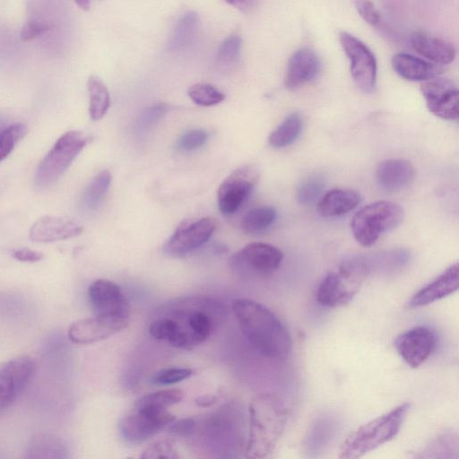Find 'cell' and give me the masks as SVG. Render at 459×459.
<instances>
[{"mask_svg": "<svg viewBox=\"0 0 459 459\" xmlns=\"http://www.w3.org/2000/svg\"><path fill=\"white\" fill-rule=\"evenodd\" d=\"M89 93V114L92 120L101 119L110 106V96L105 83L96 75L89 77L87 82Z\"/></svg>", "mask_w": 459, "mask_h": 459, "instance_id": "cell-30", "label": "cell"}, {"mask_svg": "<svg viewBox=\"0 0 459 459\" xmlns=\"http://www.w3.org/2000/svg\"><path fill=\"white\" fill-rule=\"evenodd\" d=\"M360 201V195L353 189L333 188L320 197L316 209L322 217H337L355 209Z\"/></svg>", "mask_w": 459, "mask_h": 459, "instance_id": "cell-25", "label": "cell"}, {"mask_svg": "<svg viewBox=\"0 0 459 459\" xmlns=\"http://www.w3.org/2000/svg\"><path fill=\"white\" fill-rule=\"evenodd\" d=\"M232 309L243 335L258 353L273 360L290 355V333L270 309L249 299H235Z\"/></svg>", "mask_w": 459, "mask_h": 459, "instance_id": "cell-2", "label": "cell"}, {"mask_svg": "<svg viewBox=\"0 0 459 459\" xmlns=\"http://www.w3.org/2000/svg\"><path fill=\"white\" fill-rule=\"evenodd\" d=\"M90 137L80 131L62 134L39 164L34 177L37 188L46 189L54 185L88 144Z\"/></svg>", "mask_w": 459, "mask_h": 459, "instance_id": "cell-7", "label": "cell"}, {"mask_svg": "<svg viewBox=\"0 0 459 459\" xmlns=\"http://www.w3.org/2000/svg\"><path fill=\"white\" fill-rule=\"evenodd\" d=\"M169 110V106L165 102L152 103L144 108L136 119V133L140 135L148 134L166 116Z\"/></svg>", "mask_w": 459, "mask_h": 459, "instance_id": "cell-35", "label": "cell"}, {"mask_svg": "<svg viewBox=\"0 0 459 459\" xmlns=\"http://www.w3.org/2000/svg\"><path fill=\"white\" fill-rule=\"evenodd\" d=\"M140 459H178V455L172 443L158 440L144 449Z\"/></svg>", "mask_w": 459, "mask_h": 459, "instance_id": "cell-41", "label": "cell"}, {"mask_svg": "<svg viewBox=\"0 0 459 459\" xmlns=\"http://www.w3.org/2000/svg\"><path fill=\"white\" fill-rule=\"evenodd\" d=\"M4 118L0 117V130L4 128Z\"/></svg>", "mask_w": 459, "mask_h": 459, "instance_id": "cell-48", "label": "cell"}, {"mask_svg": "<svg viewBox=\"0 0 459 459\" xmlns=\"http://www.w3.org/2000/svg\"><path fill=\"white\" fill-rule=\"evenodd\" d=\"M416 169L413 164L404 159H388L381 161L376 170V178L379 186L386 192H398L414 180Z\"/></svg>", "mask_w": 459, "mask_h": 459, "instance_id": "cell-21", "label": "cell"}, {"mask_svg": "<svg viewBox=\"0 0 459 459\" xmlns=\"http://www.w3.org/2000/svg\"><path fill=\"white\" fill-rule=\"evenodd\" d=\"M437 345L435 332L427 326H415L394 340L398 354L411 368H418L432 354Z\"/></svg>", "mask_w": 459, "mask_h": 459, "instance_id": "cell-16", "label": "cell"}, {"mask_svg": "<svg viewBox=\"0 0 459 459\" xmlns=\"http://www.w3.org/2000/svg\"><path fill=\"white\" fill-rule=\"evenodd\" d=\"M183 397L184 393L179 389H165L142 396L134 406L156 411H165L170 406L178 403Z\"/></svg>", "mask_w": 459, "mask_h": 459, "instance_id": "cell-34", "label": "cell"}, {"mask_svg": "<svg viewBox=\"0 0 459 459\" xmlns=\"http://www.w3.org/2000/svg\"><path fill=\"white\" fill-rule=\"evenodd\" d=\"M129 324V317L101 316L74 322L68 329L69 339L78 344H90L107 339L123 331Z\"/></svg>", "mask_w": 459, "mask_h": 459, "instance_id": "cell-17", "label": "cell"}, {"mask_svg": "<svg viewBox=\"0 0 459 459\" xmlns=\"http://www.w3.org/2000/svg\"><path fill=\"white\" fill-rule=\"evenodd\" d=\"M217 221L212 217L183 223L170 236L163 247V252L174 257L186 255L203 246L213 234Z\"/></svg>", "mask_w": 459, "mask_h": 459, "instance_id": "cell-11", "label": "cell"}, {"mask_svg": "<svg viewBox=\"0 0 459 459\" xmlns=\"http://www.w3.org/2000/svg\"><path fill=\"white\" fill-rule=\"evenodd\" d=\"M301 130L302 119L299 113L292 112L270 134L268 142L273 148H284L296 141Z\"/></svg>", "mask_w": 459, "mask_h": 459, "instance_id": "cell-31", "label": "cell"}, {"mask_svg": "<svg viewBox=\"0 0 459 459\" xmlns=\"http://www.w3.org/2000/svg\"><path fill=\"white\" fill-rule=\"evenodd\" d=\"M409 410L410 403H403L360 426L344 441L337 459H360L392 440L400 431Z\"/></svg>", "mask_w": 459, "mask_h": 459, "instance_id": "cell-4", "label": "cell"}, {"mask_svg": "<svg viewBox=\"0 0 459 459\" xmlns=\"http://www.w3.org/2000/svg\"><path fill=\"white\" fill-rule=\"evenodd\" d=\"M369 273L370 266L363 259L352 258L341 263L317 286V302L328 307L348 304L358 293Z\"/></svg>", "mask_w": 459, "mask_h": 459, "instance_id": "cell-5", "label": "cell"}, {"mask_svg": "<svg viewBox=\"0 0 459 459\" xmlns=\"http://www.w3.org/2000/svg\"><path fill=\"white\" fill-rule=\"evenodd\" d=\"M392 67L401 77L412 82H425L438 76L442 68L408 53H397L392 57Z\"/></svg>", "mask_w": 459, "mask_h": 459, "instance_id": "cell-24", "label": "cell"}, {"mask_svg": "<svg viewBox=\"0 0 459 459\" xmlns=\"http://www.w3.org/2000/svg\"><path fill=\"white\" fill-rule=\"evenodd\" d=\"M339 429L335 415L323 412L311 423L304 439L303 448L308 459L319 458L333 440Z\"/></svg>", "mask_w": 459, "mask_h": 459, "instance_id": "cell-18", "label": "cell"}, {"mask_svg": "<svg viewBox=\"0 0 459 459\" xmlns=\"http://www.w3.org/2000/svg\"><path fill=\"white\" fill-rule=\"evenodd\" d=\"M13 256L21 262H38L42 259L43 254L29 248H20L13 252Z\"/></svg>", "mask_w": 459, "mask_h": 459, "instance_id": "cell-45", "label": "cell"}, {"mask_svg": "<svg viewBox=\"0 0 459 459\" xmlns=\"http://www.w3.org/2000/svg\"><path fill=\"white\" fill-rule=\"evenodd\" d=\"M401 205L390 201H377L359 210L352 217L351 229L355 240L363 247L374 245L385 233L403 221Z\"/></svg>", "mask_w": 459, "mask_h": 459, "instance_id": "cell-6", "label": "cell"}, {"mask_svg": "<svg viewBox=\"0 0 459 459\" xmlns=\"http://www.w3.org/2000/svg\"><path fill=\"white\" fill-rule=\"evenodd\" d=\"M88 298L95 316L129 317L130 307L120 287L115 282L98 279L88 288Z\"/></svg>", "mask_w": 459, "mask_h": 459, "instance_id": "cell-15", "label": "cell"}, {"mask_svg": "<svg viewBox=\"0 0 459 459\" xmlns=\"http://www.w3.org/2000/svg\"><path fill=\"white\" fill-rule=\"evenodd\" d=\"M218 402V396L215 394H203L195 399L197 406L208 408L214 405Z\"/></svg>", "mask_w": 459, "mask_h": 459, "instance_id": "cell-46", "label": "cell"}, {"mask_svg": "<svg viewBox=\"0 0 459 459\" xmlns=\"http://www.w3.org/2000/svg\"><path fill=\"white\" fill-rule=\"evenodd\" d=\"M249 431L246 459H265L275 448L287 422L284 400L274 393L255 395L248 409Z\"/></svg>", "mask_w": 459, "mask_h": 459, "instance_id": "cell-3", "label": "cell"}, {"mask_svg": "<svg viewBox=\"0 0 459 459\" xmlns=\"http://www.w3.org/2000/svg\"><path fill=\"white\" fill-rule=\"evenodd\" d=\"M199 24L198 14L188 11L177 21L170 34L168 48L172 51H179L188 48L195 39Z\"/></svg>", "mask_w": 459, "mask_h": 459, "instance_id": "cell-28", "label": "cell"}, {"mask_svg": "<svg viewBox=\"0 0 459 459\" xmlns=\"http://www.w3.org/2000/svg\"><path fill=\"white\" fill-rule=\"evenodd\" d=\"M74 3L77 6H79V8L85 11L88 10L91 6V2L88 0L75 1Z\"/></svg>", "mask_w": 459, "mask_h": 459, "instance_id": "cell-47", "label": "cell"}, {"mask_svg": "<svg viewBox=\"0 0 459 459\" xmlns=\"http://www.w3.org/2000/svg\"><path fill=\"white\" fill-rule=\"evenodd\" d=\"M242 49V39L233 33L225 38L220 44L216 56L215 64L221 72H230L233 70L240 60Z\"/></svg>", "mask_w": 459, "mask_h": 459, "instance_id": "cell-32", "label": "cell"}, {"mask_svg": "<svg viewBox=\"0 0 459 459\" xmlns=\"http://www.w3.org/2000/svg\"><path fill=\"white\" fill-rule=\"evenodd\" d=\"M355 8L359 15L370 25L377 26L381 22V15L375 4L370 1H356Z\"/></svg>", "mask_w": 459, "mask_h": 459, "instance_id": "cell-43", "label": "cell"}, {"mask_svg": "<svg viewBox=\"0 0 459 459\" xmlns=\"http://www.w3.org/2000/svg\"><path fill=\"white\" fill-rule=\"evenodd\" d=\"M195 427L196 423L193 418H184L173 420L169 425V431L175 436L186 437L195 431Z\"/></svg>", "mask_w": 459, "mask_h": 459, "instance_id": "cell-44", "label": "cell"}, {"mask_svg": "<svg viewBox=\"0 0 459 459\" xmlns=\"http://www.w3.org/2000/svg\"><path fill=\"white\" fill-rule=\"evenodd\" d=\"M55 26L54 22L49 21L45 15H33L23 26L21 31V39L22 41H30L38 37H42L50 32Z\"/></svg>", "mask_w": 459, "mask_h": 459, "instance_id": "cell-39", "label": "cell"}, {"mask_svg": "<svg viewBox=\"0 0 459 459\" xmlns=\"http://www.w3.org/2000/svg\"><path fill=\"white\" fill-rule=\"evenodd\" d=\"M225 316V307L217 299L181 298L160 307L149 332L174 348L192 349L205 342Z\"/></svg>", "mask_w": 459, "mask_h": 459, "instance_id": "cell-1", "label": "cell"}, {"mask_svg": "<svg viewBox=\"0 0 459 459\" xmlns=\"http://www.w3.org/2000/svg\"><path fill=\"white\" fill-rule=\"evenodd\" d=\"M209 138L204 129H192L184 133L177 142V148L183 152H190L204 146Z\"/></svg>", "mask_w": 459, "mask_h": 459, "instance_id": "cell-40", "label": "cell"}, {"mask_svg": "<svg viewBox=\"0 0 459 459\" xmlns=\"http://www.w3.org/2000/svg\"><path fill=\"white\" fill-rule=\"evenodd\" d=\"M173 420L175 416L169 411H155L134 406L121 419L118 429L126 441L138 444L156 435Z\"/></svg>", "mask_w": 459, "mask_h": 459, "instance_id": "cell-10", "label": "cell"}, {"mask_svg": "<svg viewBox=\"0 0 459 459\" xmlns=\"http://www.w3.org/2000/svg\"><path fill=\"white\" fill-rule=\"evenodd\" d=\"M26 133L27 126L22 123L13 124L0 130V161L12 152Z\"/></svg>", "mask_w": 459, "mask_h": 459, "instance_id": "cell-37", "label": "cell"}, {"mask_svg": "<svg viewBox=\"0 0 459 459\" xmlns=\"http://www.w3.org/2000/svg\"><path fill=\"white\" fill-rule=\"evenodd\" d=\"M35 362L19 357L0 363V409L9 407L25 389L35 372Z\"/></svg>", "mask_w": 459, "mask_h": 459, "instance_id": "cell-13", "label": "cell"}, {"mask_svg": "<svg viewBox=\"0 0 459 459\" xmlns=\"http://www.w3.org/2000/svg\"><path fill=\"white\" fill-rule=\"evenodd\" d=\"M416 459H459V442L456 432L444 430L431 438L417 454Z\"/></svg>", "mask_w": 459, "mask_h": 459, "instance_id": "cell-27", "label": "cell"}, {"mask_svg": "<svg viewBox=\"0 0 459 459\" xmlns=\"http://www.w3.org/2000/svg\"><path fill=\"white\" fill-rule=\"evenodd\" d=\"M127 459H132V458H127Z\"/></svg>", "mask_w": 459, "mask_h": 459, "instance_id": "cell-49", "label": "cell"}, {"mask_svg": "<svg viewBox=\"0 0 459 459\" xmlns=\"http://www.w3.org/2000/svg\"><path fill=\"white\" fill-rule=\"evenodd\" d=\"M111 183V174L105 169L97 174L84 189L81 205L87 212L96 211L103 202Z\"/></svg>", "mask_w": 459, "mask_h": 459, "instance_id": "cell-29", "label": "cell"}, {"mask_svg": "<svg viewBox=\"0 0 459 459\" xmlns=\"http://www.w3.org/2000/svg\"><path fill=\"white\" fill-rule=\"evenodd\" d=\"M458 287L459 267L455 263L416 292L408 302V307L417 308L431 304L454 293Z\"/></svg>", "mask_w": 459, "mask_h": 459, "instance_id": "cell-19", "label": "cell"}, {"mask_svg": "<svg viewBox=\"0 0 459 459\" xmlns=\"http://www.w3.org/2000/svg\"><path fill=\"white\" fill-rule=\"evenodd\" d=\"M282 259L283 254L276 247L251 242L232 255L231 264L243 272L269 273L278 269Z\"/></svg>", "mask_w": 459, "mask_h": 459, "instance_id": "cell-14", "label": "cell"}, {"mask_svg": "<svg viewBox=\"0 0 459 459\" xmlns=\"http://www.w3.org/2000/svg\"><path fill=\"white\" fill-rule=\"evenodd\" d=\"M411 47L435 65H446L455 57V48L448 40L427 31L416 30L410 37Z\"/></svg>", "mask_w": 459, "mask_h": 459, "instance_id": "cell-22", "label": "cell"}, {"mask_svg": "<svg viewBox=\"0 0 459 459\" xmlns=\"http://www.w3.org/2000/svg\"><path fill=\"white\" fill-rule=\"evenodd\" d=\"M276 217V211L273 207H256L244 215L241 227L248 234H259L267 230L273 224Z\"/></svg>", "mask_w": 459, "mask_h": 459, "instance_id": "cell-33", "label": "cell"}, {"mask_svg": "<svg viewBox=\"0 0 459 459\" xmlns=\"http://www.w3.org/2000/svg\"><path fill=\"white\" fill-rule=\"evenodd\" d=\"M24 459H69V451L61 437L50 433H39L30 439Z\"/></svg>", "mask_w": 459, "mask_h": 459, "instance_id": "cell-26", "label": "cell"}, {"mask_svg": "<svg viewBox=\"0 0 459 459\" xmlns=\"http://www.w3.org/2000/svg\"><path fill=\"white\" fill-rule=\"evenodd\" d=\"M325 187L324 179L319 176H310L298 187L297 199L300 204H311L319 198Z\"/></svg>", "mask_w": 459, "mask_h": 459, "instance_id": "cell-38", "label": "cell"}, {"mask_svg": "<svg viewBox=\"0 0 459 459\" xmlns=\"http://www.w3.org/2000/svg\"><path fill=\"white\" fill-rule=\"evenodd\" d=\"M339 39L350 62L354 82L363 92H371L377 74L375 55L364 42L347 31H342Z\"/></svg>", "mask_w": 459, "mask_h": 459, "instance_id": "cell-8", "label": "cell"}, {"mask_svg": "<svg viewBox=\"0 0 459 459\" xmlns=\"http://www.w3.org/2000/svg\"><path fill=\"white\" fill-rule=\"evenodd\" d=\"M420 91L429 112L446 120L458 118V90L454 81L438 75L422 82Z\"/></svg>", "mask_w": 459, "mask_h": 459, "instance_id": "cell-12", "label": "cell"}, {"mask_svg": "<svg viewBox=\"0 0 459 459\" xmlns=\"http://www.w3.org/2000/svg\"><path fill=\"white\" fill-rule=\"evenodd\" d=\"M82 228L60 217L44 216L37 220L30 230V238L36 242H53L80 235Z\"/></svg>", "mask_w": 459, "mask_h": 459, "instance_id": "cell-23", "label": "cell"}, {"mask_svg": "<svg viewBox=\"0 0 459 459\" xmlns=\"http://www.w3.org/2000/svg\"><path fill=\"white\" fill-rule=\"evenodd\" d=\"M259 178L254 165H246L232 171L220 185L217 204L224 215L235 213L253 192Z\"/></svg>", "mask_w": 459, "mask_h": 459, "instance_id": "cell-9", "label": "cell"}, {"mask_svg": "<svg viewBox=\"0 0 459 459\" xmlns=\"http://www.w3.org/2000/svg\"><path fill=\"white\" fill-rule=\"evenodd\" d=\"M188 97L197 105L211 107L222 102L225 94L210 83L199 82L187 89Z\"/></svg>", "mask_w": 459, "mask_h": 459, "instance_id": "cell-36", "label": "cell"}, {"mask_svg": "<svg viewBox=\"0 0 459 459\" xmlns=\"http://www.w3.org/2000/svg\"><path fill=\"white\" fill-rule=\"evenodd\" d=\"M192 375L193 370L188 368H167L155 373L152 382L159 385H169L181 382Z\"/></svg>", "mask_w": 459, "mask_h": 459, "instance_id": "cell-42", "label": "cell"}, {"mask_svg": "<svg viewBox=\"0 0 459 459\" xmlns=\"http://www.w3.org/2000/svg\"><path fill=\"white\" fill-rule=\"evenodd\" d=\"M320 60L309 48L296 50L290 57L284 83L289 89H297L311 82L318 74Z\"/></svg>", "mask_w": 459, "mask_h": 459, "instance_id": "cell-20", "label": "cell"}]
</instances>
